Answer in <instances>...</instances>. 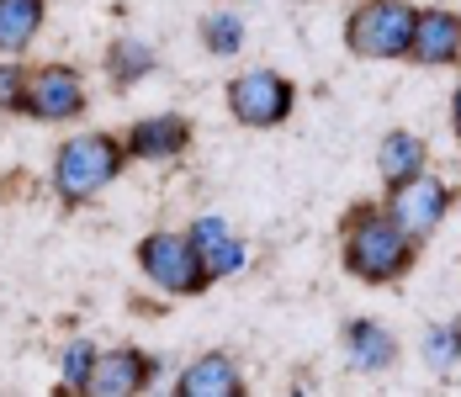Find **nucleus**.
Segmentation results:
<instances>
[{
  "instance_id": "obj_1",
  "label": "nucleus",
  "mask_w": 461,
  "mask_h": 397,
  "mask_svg": "<svg viewBox=\"0 0 461 397\" xmlns=\"http://www.w3.org/2000/svg\"><path fill=\"white\" fill-rule=\"evenodd\" d=\"M414 233H403L398 222L376 207H361L345 218V270L366 286H387L414 265Z\"/></svg>"
},
{
  "instance_id": "obj_2",
  "label": "nucleus",
  "mask_w": 461,
  "mask_h": 397,
  "mask_svg": "<svg viewBox=\"0 0 461 397\" xmlns=\"http://www.w3.org/2000/svg\"><path fill=\"white\" fill-rule=\"evenodd\" d=\"M128 165V143L117 132H80L53 154V196L64 207H80L101 196Z\"/></svg>"
},
{
  "instance_id": "obj_3",
  "label": "nucleus",
  "mask_w": 461,
  "mask_h": 397,
  "mask_svg": "<svg viewBox=\"0 0 461 397\" xmlns=\"http://www.w3.org/2000/svg\"><path fill=\"white\" fill-rule=\"evenodd\" d=\"M419 5L409 0H361L345 22V43L356 59H409Z\"/></svg>"
},
{
  "instance_id": "obj_4",
  "label": "nucleus",
  "mask_w": 461,
  "mask_h": 397,
  "mask_svg": "<svg viewBox=\"0 0 461 397\" xmlns=\"http://www.w3.org/2000/svg\"><path fill=\"white\" fill-rule=\"evenodd\" d=\"M139 270H143V281H154L170 297H196V292L212 286L207 270H202L196 244H191V233H149L139 244Z\"/></svg>"
},
{
  "instance_id": "obj_5",
  "label": "nucleus",
  "mask_w": 461,
  "mask_h": 397,
  "mask_svg": "<svg viewBox=\"0 0 461 397\" xmlns=\"http://www.w3.org/2000/svg\"><path fill=\"white\" fill-rule=\"evenodd\" d=\"M86 106H91V90H86V75L75 64L27 69L22 117H32V122H75V117H86Z\"/></svg>"
},
{
  "instance_id": "obj_6",
  "label": "nucleus",
  "mask_w": 461,
  "mask_h": 397,
  "mask_svg": "<svg viewBox=\"0 0 461 397\" xmlns=\"http://www.w3.org/2000/svg\"><path fill=\"white\" fill-rule=\"evenodd\" d=\"M297 106V90L276 69H244L229 80V112L239 128H281Z\"/></svg>"
},
{
  "instance_id": "obj_7",
  "label": "nucleus",
  "mask_w": 461,
  "mask_h": 397,
  "mask_svg": "<svg viewBox=\"0 0 461 397\" xmlns=\"http://www.w3.org/2000/svg\"><path fill=\"white\" fill-rule=\"evenodd\" d=\"M446 207H451V191L440 185L435 176H409L393 185V202H387V218L398 222L403 233H414V239H424L435 222L446 218Z\"/></svg>"
},
{
  "instance_id": "obj_8",
  "label": "nucleus",
  "mask_w": 461,
  "mask_h": 397,
  "mask_svg": "<svg viewBox=\"0 0 461 397\" xmlns=\"http://www.w3.org/2000/svg\"><path fill=\"white\" fill-rule=\"evenodd\" d=\"M154 376H159V360H154V355L133 350V345H117V350L95 355V371H91V387H86V392H95V397H139Z\"/></svg>"
},
{
  "instance_id": "obj_9",
  "label": "nucleus",
  "mask_w": 461,
  "mask_h": 397,
  "mask_svg": "<svg viewBox=\"0 0 461 397\" xmlns=\"http://www.w3.org/2000/svg\"><path fill=\"white\" fill-rule=\"evenodd\" d=\"M409 59L424 64V69H446V64H461V16L446 11V5H429L414 16V43H409Z\"/></svg>"
},
{
  "instance_id": "obj_10",
  "label": "nucleus",
  "mask_w": 461,
  "mask_h": 397,
  "mask_svg": "<svg viewBox=\"0 0 461 397\" xmlns=\"http://www.w3.org/2000/svg\"><path fill=\"white\" fill-rule=\"evenodd\" d=\"M128 159H143V165H165V159H181L191 149V122L185 117H139L128 128Z\"/></svg>"
},
{
  "instance_id": "obj_11",
  "label": "nucleus",
  "mask_w": 461,
  "mask_h": 397,
  "mask_svg": "<svg viewBox=\"0 0 461 397\" xmlns=\"http://www.w3.org/2000/svg\"><path fill=\"white\" fill-rule=\"evenodd\" d=\"M185 233H191V244H196V255H202L207 281H223V275H233V270L244 265V239H233L223 218H196Z\"/></svg>"
},
{
  "instance_id": "obj_12",
  "label": "nucleus",
  "mask_w": 461,
  "mask_h": 397,
  "mask_svg": "<svg viewBox=\"0 0 461 397\" xmlns=\"http://www.w3.org/2000/svg\"><path fill=\"white\" fill-rule=\"evenodd\" d=\"M176 397H244V376L229 355H196L176 382Z\"/></svg>"
},
{
  "instance_id": "obj_13",
  "label": "nucleus",
  "mask_w": 461,
  "mask_h": 397,
  "mask_svg": "<svg viewBox=\"0 0 461 397\" xmlns=\"http://www.w3.org/2000/svg\"><path fill=\"white\" fill-rule=\"evenodd\" d=\"M345 350H350V365L356 371H393L398 365V339L382 323H371V318L345 323Z\"/></svg>"
},
{
  "instance_id": "obj_14",
  "label": "nucleus",
  "mask_w": 461,
  "mask_h": 397,
  "mask_svg": "<svg viewBox=\"0 0 461 397\" xmlns=\"http://www.w3.org/2000/svg\"><path fill=\"white\" fill-rule=\"evenodd\" d=\"M48 16V0H0V53H27Z\"/></svg>"
},
{
  "instance_id": "obj_15",
  "label": "nucleus",
  "mask_w": 461,
  "mask_h": 397,
  "mask_svg": "<svg viewBox=\"0 0 461 397\" xmlns=\"http://www.w3.org/2000/svg\"><path fill=\"white\" fill-rule=\"evenodd\" d=\"M424 154H429V149H424V138L398 128V132H387V138H382V149H376V170H382L387 185H398V180H409V176L424 170Z\"/></svg>"
},
{
  "instance_id": "obj_16",
  "label": "nucleus",
  "mask_w": 461,
  "mask_h": 397,
  "mask_svg": "<svg viewBox=\"0 0 461 397\" xmlns=\"http://www.w3.org/2000/svg\"><path fill=\"white\" fill-rule=\"evenodd\" d=\"M149 69H154V48L143 43V38H117V43L106 48V80L117 90L149 80Z\"/></svg>"
},
{
  "instance_id": "obj_17",
  "label": "nucleus",
  "mask_w": 461,
  "mask_h": 397,
  "mask_svg": "<svg viewBox=\"0 0 461 397\" xmlns=\"http://www.w3.org/2000/svg\"><path fill=\"white\" fill-rule=\"evenodd\" d=\"M202 48L218 53V59L239 53V48H244V22H239L233 11H207V16H202Z\"/></svg>"
},
{
  "instance_id": "obj_18",
  "label": "nucleus",
  "mask_w": 461,
  "mask_h": 397,
  "mask_svg": "<svg viewBox=\"0 0 461 397\" xmlns=\"http://www.w3.org/2000/svg\"><path fill=\"white\" fill-rule=\"evenodd\" d=\"M95 345L91 339H69L64 345V360H59V376H64V392H86L91 387V371H95Z\"/></svg>"
},
{
  "instance_id": "obj_19",
  "label": "nucleus",
  "mask_w": 461,
  "mask_h": 397,
  "mask_svg": "<svg viewBox=\"0 0 461 397\" xmlns=\"http://www.w3.org/2000/svg\"><path fill=\"white\" fill-rule=\"evenodd\" d=\"M424 360L446 376L451 365L461 360V329L456 323H435V329H424Z\"/></svg>"
},
{
  "instance_id": "obj_20",
  "label": "nucleus",
  "mask_w": 461,
  "mask_h": 397,
  "mask_svg": "<svg viewBox=\"0 0 461 397\" xmlns=\"http://www.w3.org/2000/svg\"><path fill=\"white\" fill-rule=\"evenodd\" d=\"M22 90H27V69L5 53L0 59V112H22Z\"/></svg>"
},
{
  "instance_id": "obj_21",
  "label": "nucleus",
  "mask_w": 461,
  "mask_h": 397,
  "mask_svg": "<svg viewBox=\"0 0 461 397\" xmlns=\"http://www.w3.org/2000/svg\"><path fill=\"white\" fill-rule=\"evenodd\" d=\"M451 128H456V138H461V86H456V95H451Z\"/></svg>"
}]
</instances>
